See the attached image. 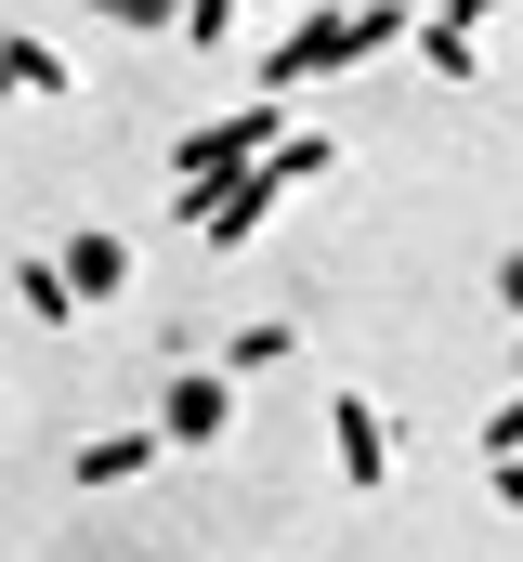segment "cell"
Instances as JSON below:
<instances>
[{
    "mask_svg": "<svg viewBox=\"0 0 523 562\" xmlns=\"http://www.w3.org/2000/svg\"><path fill=\"white\" fill-rule=\"evenodd\" d=\"M236 13H249V0H197V13H183V53H236Z\"/></svg>",
    "mask_w": 523,
    "mask_h": 562,
    "instance_id": "12",
    "label": "cell"
},
{
    "mask_svg": "<svg viewBox=\"0 0 523 562\" xmlns=\"http://www.w3.org/2000/svg\"><path fill=\"white\" fill-rule=\"evenodd\" d=\"M157 458H170V431H157V419H144V431H92V445L66 458V484H92V497H105V484H131V471H157Z\"/></svg>",
    "mask_w": 523,
    "mask_h": 562,
    "instance_id": "4",
    "label": "cell"
},
{
    "mask_svg": "<svg viewBox=\"0 0 523 562\" xmlns=\"http://www.w3.org/2000/svg\"><path fill=\"white\" fill-rule=\"evenodd\" d=\"M275 144H288V105H275V92H249V105H223V119H197V132L170 144V210L197 223V210H210L223 183H249V170L275 157Z\"/></svg>",
    "mask_w": 523,
    "mask_h": 562,
    "instance_id": "2",
    "label": "cell"
},
{
    "mask_svg": "<svg viewBox=\"0 0 523 562\" xmlns=\"http://www.w3.org/2000/svg\"><path fill=\"white\" fill-rule=\"evenodd\" d=\"M419 53H432V66H445V79H471V66H485V40H471V26H445V13H432V26H419Z\"/></svg>",
    "mask_w": 523,
    "mask_h": 562,
    "instance_id": "11",
    "label": "cell"
},
{
    "mask_svg": "<svg viewBox=\"0 0 523 562\" xmlns=\"http://www.w3.org/2000/svg\"><path fill=\"white\" fill-rule=\"evenodd\" d=\"M485 13H498V0H445V26H485Z\"/></svg>",
    "mask_w": 523,
    "mask_h": 562,
    "instance_id": "17",
    "label": "cell"
},
{
    "mask_svg": "<svg viewBox=\"0 0 523 562\" xmlns=\"http://www.w3.org/2000/svg\"><path fill=\"white\" fill-rule=\"evenodd\" d=\"M498 301H511V314H523V249H511V262H498Z\"/></svg>",
    "mask_w": 523,
    "mask_h": 562,
    "instance_id": "16",
    "label": "cell"
},
{
    "mask_svg": "<svg viewBox=\"0 0 523 562\" xmlns=\"http://www.w3.org/2000/svg\"><path fill=\"white\" fill-rule=\"evenodd\" d=\"M471 445H485V458H523V393H511V406H498L485 431H471Z\"/></svg>",
    "mask_w": 523,
    "mask_h": 562,
    "instance_id": "14",
    "label": "cell"
},
{
    "mask_svg": "<svg viewBox=\"0 0 523 562\" xmlns=\"http://www.w3.org/2000/svg\"><path fill=\"white\" fill-rule=\"evenodd\" d=\"M53 262H66V288H79V301H119V288H131V236H105V223H79V236H66Z\"/></svg>",
    "mask_w": 523,
    "mask_h": 562,
    "instance_id": "6",
    "label": "cell"
},
{
    "mask_svg": "<svg viewBox=\"0 0 523 562\" xmlns=\"http://www.w3.org/2000/svg\"><path fill=\"white\" fill-rule=\"evenodd\" d=\"M327 445H341V471H354V484H392V419L367 406V393H341V406H327Z\"/></svg>",
    "mask_w": 523,
    "mask_h": 562,
    "instance_id": "5",
    "label": "cell"
},
{
    "mask_svg": "<svg viewBox=\"0 0 523 562\" xmlns=\"http://www.w3.org/2000/svg\"><path fill=\"white\" fill-rule=\"evenodd\" d=\"M485 471H498V510H523V458H485Z\"/></svg>",
    "mask_w": 523,
    "mask_h": 562,
    "instance_id": "15",
    "label": "cell"
},
{
    "mask_svg": "<svg viewBox=\"0 0 523 562\" xmlns=\"http://www.w3.org/2000/svg\"><path fill=\"white\" fill-rule=\"evenodd\" d=\"M419 26H432V13H405V0H354V13H301L288 40H262V53H249V92H275V105H288L301 79H354L367 53L419 40Z\"/></svg>",
    "mask_w": 523,
    "mask_h": 562,
    "instance_id": "1",
    "label": "cell"
},
{
    "mask_svg": "<svg viewBox=\"0 0 523 562\" xmlns=\"http://www.w3.org/2000/svg\"><path fill=\"white\" fill-rule=\"evenodd\" d=\"M275 170H288V183H327V170H341V132H288V144H275Z\"/></svg>",
    "mask_w": 523,
    "mask_h": 562,
    "instance_id": "10",
    "label": "cell"
},
{
    "mask_svg": "<svg viewBox=\"0 0 523 562\" xmlns=\"http://www.w3.org/2000/svg\"><path fill=\"white\" fill-rule=\"evenodd\" d=\"M288 196H301V183H288V170H275V157H262L249 183H223V196H210V210H197V236H210V249H249L262 223H275V210H288Z\"/></svg>",
    "mask_w": 523,
    "mask_h": 562,
    "instance_id": "3",
    "label": "cell"
},
{
    "mask_svg": "<svg viewBox=\"0 0 523 562\" xmlns=\"http://www.w3.org/2000/svg\"><path fill=\"white\" fill-rule=\"evenodd\" d=\"M13 92H40V105H66V92H79V66H66L53 40H13Z\"/></svg>",
    "mask_w": 523,
    "mask_h": 562,
    "instance_id": "9",
    "label": "cell"
},
{
    "mask_svg": "<svg viewBox=\"0 0 523 562\" xmlns=\"http://www.w3.org/2000/svg\"><path fill=\"white\" fill-rule=\"evenodd\" d=\"M92 13H105V26H183L197 0H92Z\"/></svg>",
    "mask_w": 523,
    "mask_h": 562,
    "instance_id": "13",
    "label": "cell"
},
{
    "mask_svg": "<svg viewBox=\"0 0 523 562\" xmlns=\"http://www.w3.org/2000/svg\"><path fill=\"white\" fill-rule=\"evenodd\" d=\"M13 301H26L40 327H79V314H92V301L66 288V262H53V249H26V262H13Z\"/></svg>",
    "mask_w": 523,
    "mask_h": 562,
    "instance_id": "8",
    "label": "cell"
},
{
    "mask_svg": "<svg viewBox=\"0 0 523 562\" xmlns=\"http://www.w3.org/2000/svg\"><path fill=\"white\" fill-rule=\"evenodd\" d=\"M157 431H170V445H223V380H210V367L170 380V393H157Z\"/></svg>",
    "mask_w": 523,
    "mask_h": 562,
    "instance_id": "7",
    "label": "cell"
}]
</instances>
